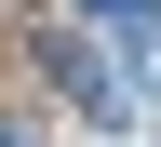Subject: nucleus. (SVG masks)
Wrapping results in <instances>:
<instances>
[{
  "label": "nucleus",
  "instance_id": "nucleus-1",
  "mask_svg": "<svg viewBox=\"0 0 161 147\" xmlns=\"http://www.w3.org/2000/svg\"><path fill=\"white\" fill-rule=\"evenodd\" d=\"M80 13H94L108 40H161V0H80Z\"/></svg>",
  "mask_w": 161,
  "mask_h": 147
}]
</instances>
